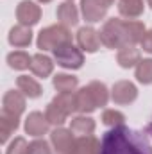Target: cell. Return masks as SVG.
<instances>
[{
	"mask_svg": "<svg viewBox=\"0 0 152 154\" xmlns=\"http://www.w3.org/2000/svg\"><path fill=\"white\" fill-rule=\"evenodd\" d=\"M100 154H152V147L143 133L116 125L104 134Z\"/></svg>",
	"mask_w": 152,
	"mask_h": 154,
	"instance_id": "6da1fadb",
	"label": "cell"
},
{
	"mask_svg": "<svg viewBox=\"0 0 152 154\" xmlns=\"http://www.w3.org/2000/svg\"><path fill=\"white\" fill-rule=\"evenodd\" d=\"M106 104H108V88L99 81L90 82L77 93V109L81 113H91L99 106Z\"/></svg>",
	"mask_w": 152,
	"mask_h": 154,
	"instance_id": "7a4b0ae2",
	"label": "cell"
},
{
	"mask_svg": "<svg viewBox=\"0 0 152 154\" xmlns=\"http://www.w3.org/2000/svg\"><path fill=\"white\" fill-rule=\"evenodd\" d=\"M100 43L106 45L108 48H122L127 47V31H125V22L118 20V18H111L104 23L102 31H100Z\"/></svg>",
	"mask_w": 152,
	"mask_h": 154,
	"instance_id": "3957f363",
	"label": "cell"
},
{
	"mask_svg": "<svg viewBox=\"0 0 152 154\" xmlns=\"http://www.w3.org/2000/svg\"><path fill=\"white\" fill-rule=\"evenodd\" d=\"M70 41H72V34L66 29V25H50L39 32L38 47L41 50H54L56 47Z\"/></svg>",
	"mask_w": 152,
	"mask_h": 154,
	"instance_id": "277c9868",
	"label": "cell"
},
{
	"mask_svg": "<svg viewBox=\"0 0 152 154\" xmlns=\"http://www.w3.org/2000/svg\"><path fill=\"white\" fill-rule=\"evenodd\" d=\"M54 56H56L57 65H61L65 68H81L84 63L82 52L79 48H75L72 43H63V45L56 47Z\"/></svg>",
	"mask_w": 152,
	"mask_h": 154,
	"instance_id": "5b68a950",
	"label": "cell"
},
{
	"mask_svg": "<svg viewBox=\"0 0 152 154\" xmlns=\"http://www.w3.org/2000/svg\"><path fill=\"white\" fill-rule=\"evenodd\" d=\"M16 18L20 22V25H25V27L34 25V23H38L39 18H41V9H39V5H36L34 2L23 0L16 7Z\"/></svg>",
	"mask_w": 152,
	"mask_h": 154,
	"instance_id": "8992f818",
	"label": "cell"
},
{
	"mask_svg": "<svg viewBox=\"0 0 152 154\" xmlns=\"http://www.w3.org/2000/svg\"><path fill=\"white\" fill-rule=\"evenodd\" d=\"M50 140H52L56 151L59 154H74V151H75V142H74L72 131H66V129L59 127V129L52 131Z\"/></svg>",
	"mask_w": 152,
	"mask_h": 154,
	"instance_id": "52a82bcc",
	"label": "cell"
},
{
	"mask_svg": "<svg viewBox=\"0 0 152 154\" xmlns=\"http://www.w3.org/2000/svg\"><path fill=\"white\" fill-rule=\"evenodd\" d=\"M138 97V90L129 81H120L113 86V100L116 104H131Z\"/></svg>",
	"mask_w": 152,
	"mask_h": 154,
	"instance_id": "ba28073f",
	"label": "cell"
},
{
	"mask_svg": "<svg viewBox=\"0 0 152 154\" xmlns=\"http://www.w3.org/2000/svg\"><path fill=\"white\" fill-rule=\"evenodd\" d=\"M81 5H82V14L88 22H100L109 7L104 0H82Z\"/></svg>",
	"mask_w": 152,
	"mask_h": 154,
	"instance_id": "9c48e42d",
	"label": "cell"
},
{
	"mask_svg": "<svg viewBox=\"0 0 152 154\" xmlns=\"http://www.w3.org/2000/svg\"><path fill=\"white\" fill-rule=\"evenodd\" d=\"M48 124L50 122L47 120V115H43L39 111H32L25 120V131L29 134H32V136H41V134L47 133Z\"/></svg>",
	"mask_w": 152,
	"mask_h": 154,
	"instance_id": "30bf717a",
	"label": "cell"
},
{
	"mask_svg": "<svg viewBox=\"0 0 152 154\" xmlns=\"http://www.w3.org/2000/svg\"><path fill=\"white\" fill-rule=\"evenodd\" d=\"M77 41H79L81 48L86 50V52H95L100 47V36L91 27H82L77 32Z\"/></svg>",
	"mask_w": 152,
	"mask_h": 154,
	"instance_id": "8fae6325",
	"label": "cell"
},
{
	"mask_svg": "<svg viewBox=\"0 0 152 154\" xmlns=\"http://www.w3.org/2000/svg\"><path fill=\"white\" fill-rule=\"evenodd\" d=\"M23 109H25V99L20 91L11 90L4 95V111L20 116L23 113Z\"/></svg>",
	"mask_w": 152,
	"mask_h": 154,
	"instance_id": "7c38bea8",
	"label": "cell"
},
{
	"mask_svg": "<svg viewBox=\"0 0 152 154\" xmlns=\"http://www.w3.org/2000/svg\"><path fill=\"white\" fill-rule=\"evenodd\" d=\"M31 70L32 74L38 77H48L54 70V63L50 61V57H47L45 54H36L32 56V63H31Z\"/></svg>",
	"mask_w": 152,
	"mask_h": 154,
	"instance_id": "4fadbf2b",
	"label": "cell"
},
{
	"mask_svg": "<svg viewBox=\"0 0 152 154\" xmlns=\"http://www.w3.org/2000/svg\"><path fill=\"white\" fill-rule=\"evenodd\" d=\"M32 41V32L25 25H16L9 32V43L14 47H29Z\"/></svg>",
	"mask_w": 152,
	"mask_h": 154,
	"instance_id": "5bb4252c",
	"label": "cell"
},
{
	"mask_svg": "<svg viewBox=\"0 0 152 154\" xmlns=\"http://www.w3.org/2000/svg\"><path fill=\"white\" fill-rule=\"evenodd\" d=\"M116 61L120 63V66L131 68V66H134L136 63H140V52H138V48H134L132 45L122 47L120 52H118V56H116Z\"/></svg>",
	"mask_w": 152,
	"mask_h": 154,
	"instance_id": "9a60e30c",
	"label": "cell"
},
{
	"mask_svg": "<svg viewBox=\"0 0 152 154\" xmlns=\"http://www.w3.org/2000/svg\"><path fill=\"white\" fill-rule=\"evenodd\" d=\"M18 129V115L2 111L0 116V134H2V142H7V138Z\"/></svg>",
	"mask_w": 152,
	"mask_h": 154,
	"instance_id": "2e32d148",
	"label": "cell"
},
{
	"mask_svg": "<svg viewBox=\"0 0 152 154\" xmlns=\"http://www.w3.org/2000/svg\"><path fill=\"white\" fill-rule=\"evenodd\" d=\"M74 154H100V143L91 134L90 136H81L75 142Z\"/></svg>",
	"mask_w": 152,
	"mask_h": 154,
	"instance_id": "e0dca14e",
	"label": "cell"
},
{
	"mask_svg": "<svg viewBox=\"0 0 152 154\" xmlns=\"http://www.w3.org/2000/svg\"><path fill=\"white\" fill-rule=\"evenodd\" d=\"M16 84H18L20 91H22L23 95H27L29 99H36V97L41 95V86H39L32 77L20 75V77H18V81H16Z\"/></svg>",
	"mask_w": 152,
	"mask_h": 154,
	"instance_id": "ac0fdd59",
	"label": "cell"
},
{
	"mask_svg": "<svg viewBox=\"0 0 152 154\" xmlns=\"http://www.w3.org/2000/svg\"><path fill=\"white\" fill-rule=\"evenodd\" d=\"M57 18L63 25H75L79 22V13L72 2H65L57 7Z\"/></svg>",
	"mask_w": 152,
	"mask_h": 154,
	"instance_id": "d6986e66",
	"label": "cell"
},
{
	"mask_svg": "<svg viewBox=\"0 0 152 154\" xmlns=\"http://www.w3.org/2000/svg\"><path fill=\"white\" fill-rule=\"evenodd\" d=\"M70 131L79 136H90L95 131V122L88 116H77L70 124Z\"/></svg>",
	"mask_w": 152,
	"mask_h": 154,
	"instance_id": "ffe728a7",
	"label": "cell"
},
{
	"mask_svg": "<svg viewBox=\"0 0 152 154\" xmlns=\"http://www.w3.org/2000/svg\"><path fill=\"white\" fill-rule=\"evenodd\" d=\"M118 11H120L122 16L136 18L143 13V2L141 0H120L118 2Z\"/></svg>",
	"mask_w": 152,
	"mask_h": 154,
	"instance_id": "44dd1931",
	"label": "cell"
},
{
	"mask_svg": "<svg viewBox=\"0 0 152 154\" xmlns=\"http://www.w3.org/2000/svg\"><path fill=\"white\" fill-rule=\"evenodd\" d=\"M7 63H9V66L14 68V70H25V68L31 66L32 57H31L27 52H23V50H16V52H11V54L7 56Z\"/></svg>",
	"mask_w": 152,
	"mask_h": 154,
	"instance_id": "7402d4cb",
	"label": "cell"
},
{
	"mask_svg": "<svg viewBox=\"0 0 152 154\" xmlns=\"http://www.w3.org/2000/svg\"><path fill=\"white\" fill-rule=\"evenodd\" d=\"M54 86L61 93H72L77 88V77L66 75V74H57V75L54 77Z\"/></svg>",
	"mask_w": 152,
	"mask_h": 154,
	"instance_id": "603a6c76",
	"label": "cell"
},
{
	"mask_svg": "<svg viewBox=\"0 0 152 154\" xmlns=\"http://www.w3.org/2000/svg\"><path fill=\"white\" fill-rule=\"evenodd\" d=\"M52 102L57 104L66 115H70L72 111L77 109V95H74V93H59Z\"/></svg>",
	"mask_w": 152,
	"mask_h": 154,
	"instance_id": "cb8c5ba5",
	"label": "cell"
},
{
	"mask_svg": "<svg viewBox=\"0 0 152 154\" xmlns=\"http://www.w3.org/2000/svg\"><path fill=\"white\" fill-rule=\"evenodd\" d=\"M136 79L143 84H150L152 82V59H143L140 61L138 68H136Z\"/></svg>",
	"mask_w": 152,
	"mask_h": 154,
	"instance_id": "d4e9b609",
	"label": "cell"
},
{
	"mask_svg": "<svg viewBox=\"0 0 152 154\" xmlns=\"http://www.w3.org/2000/svg\"><path fill=\"white\" fill-rule=\"evenodd\" d=\"M47 120L50 122V124H57V125H61L65 120H66V113L57 106V104H54V102H50L48 106H47Z\"/></svg>",
	"mask_w": 152,
	"mask_h": 154,
	"instance_id": "484cf974",
	"label": "cell"
},
{
	"mask_svg": "<svg viewBox=\"0 0 152 154\" xmlns=\"http://www.w3.org/2000/svg\"><path fill=\"white\" fill-rule=\"evenodd\" d=\"M123 120H125L123 113L114 111V109H106V111L102 113V122H104L106 125H113V127H116V125H122Z\"/></svg>",
	"mask_w": 152,
	"mask_h": 154,
	"instance_id": "4316f807",
	"label": "cell"
},
{
	"mask_svg": "<svg viewBox=\"0 0 152 154\" xmlns=\"http://www.w3.org/2000/svg\"><path fill=\"white\" fill-rule=\"evenodd\" d=\"M27 149H29V145L23 138H14V142L9 145L5 154H27Z\"/></svg>",
	"mask_w": 152,
	"mask_h": 154,
	"instance_id": "83f0119b",
	"label": "cell"
},
{
	"mask_svg": "<svg viewBox=\"0 0 152 154\" xmlns=\"http://www.w3.org/2000/svg\"><path fill=\"white\" fill-rule=\"evenodd\" d=\"M27 154H50V149H48V143L45 140H36L32 143H29V149H27Z\"/></svg>",
	"mask_w": 152,
	"mask_h": 154,
	"instance_id": "f1b7e54d",
	"label": "cell"
},
{
	"mask_svg": "<svg viewBox=\"0 0 152 154\" xmlns=\"http://www.w3.org/2000/svg\"><path fill=\"white\" fill-rule=\"evenodd\" d=\"M141 47H143L145 52H150L152 54V31H149V32L143 34V38H141Z\"/></svg>",
	"mask_w": 152,
	"mask_h": 154,
	"instance_id": "f546056e",
	"label": "cell"
},
{
	"mask_svg": "<svg viewBox=\"0 0 152 154\" xmlns=\"http://www.w3.org/2000/svg\"><path fill=\"white\" fill-rule=\"evenodd\" d=\"M147 133H149V134L152 136V122L149 124V125H147Z\"/></svg>",
	"mask_w": 152,
	"mask_h": 154,
	"instance_id": "4dcf8cb0",
	"label": "cell"
},
{
	"mask_svg": "<svg viewBox=\"0 0 152 154\" xmlns=\"http://www.w3.org/2000/svg\"><path fill=\"white\" fill-rule=\"evenodd\" d=\"M39 2H43V4H47V2H50V0H39Z\"/></svg>",
	"mask_w": 152,
	"mask_h": 154,
	"instance_id": "1f68e13d",
	"label": "cell"
},
{
	"mask_svg": "<svg viewBox=\"0 0 152 154\" xmlns=\"http://www.w3.org/2000/svg\"><path fill=\"white\" fill-rule=\"evenodd\" d=\"M149 5H150V7H152V0H149Z\"/></svg>",
	"mask_w": 152,
	"mask_h": 154,
	"instance_id": "d6a6232c",
	"label": "cell"
}]
</instances>
